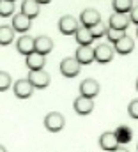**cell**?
<instances>
[{"label":"cell","mask_w":138,"mask_h":152,"mask_svg":"<svg viewBox=\"0 0 138 152\" xmlns=\"http://www.w3.org/2000/svg\"><path fill=\"white\" fill-rule=\"evenodd\" d=\"M64 126H66V118L59 112H50L44 117V127L50 133H59L60 129H64Z\"/></svg>","instance_id":"6da1fadb"},{"label":"cell","mask_w":138,"mask_h":152,"mask_svg":"<svg viewBox=\"0 0 138 152\" xmlns=\"http://www.w3.org/2000/svg\"><path fill=\"white\" fill-rule=\"evenodd\" d=\"M80 69H81V64H80V60L76 57H66L60 62V73H62V76H66V78L78 76Z\"/></svg>","instance_id":"7a4b0ae2"},{"label":"cell","mask_w":138,"mask_h":152,"mask_svg":"<svg viewBox=\"0 0 138 152\" xmlns=\"http://www.w3.org/2000/svg\"><path fill=\"white\" fill-rule=\"evenodd\" d=\"M74 57L80 60L81 66H87V64H92V62L96 60V51H94V48H92L90 44H80V46L76 48Z\"/></svg>","instance_id":"3957f363"},{"label":"cell","mask_w":138,"mask_h":152,"mask_svg":"<svg viewBox=\"0 0 138 152\" xmlns=\"http://www.w3.org/2000/svg\"><path fill=\"white\" fill-rule=\"evenodd\" d=\"M80 28V25H78V20L74 18V16H62L60 20H59V30H60V34H64V36H74L76 34V30Z\"/></svg>","instance_id":"277c9868"},{"label":"cell","mask_w":138,"mask_h":152,"mask_svg":"<svg viewBox=\"0 0 138 152\" xmlns=\"http://www.w3.org/2000/svg\"><path fill=\"white\" fill-rule=\"evenodd\" d=\"M73 108H74V112L78 115H89V113H92V110H94V101H92V97H87V96L80 94L74 99Z\"/></svg>","instance_id":"5b68a950"},{"label":"cell","mask_w":138,"mask_h":152,"mask_svg":"<svg viewBox=\"0 0 138 152\" xmlns=\"http://www.w3.org/2000/svg\"><path fill=\"white\" fill-rule=\"evenodd\" d=\"M34 85H32V81L27 78V80H18L16 83H14V87H12V90H14V96L16 97H20V99H27V97H30L32 96V92H34Z\"/></svg>","instance_id":"8992f818"},{"label":"cell","mask_w":138,"mask_h":152,"mask_svg":"<svg viewBox=\"0 0 138 152\" xmlns=\"http://www.w3.org/2000/svg\"><path fill=\"white\" fill-rule=\"evenodd\" d=\"M94 51H96V62H99V64L112 62V58L115 55V48H112L110 44H98L94 48Z\"/></svg>","instance_id":"52a82bcc"},{"label":"cell","mask_w":138,"mask_h":152,"mask_svg":"<svg viewBox=\"0 0 138 152\" xmlns=\"http://www.w3.org/2000/svg\"><path fill=\"white\" fill-rule=\"evenodd\" d=\"M16 50H18V53H21V55H30V53H34L35 51V37L32 36H21V37L16 41Z\"/></svg>","instance_id":"ba28073f"},{"label":"cell","mask_w":138,"mask_h":152,"mask_svg":"<svg viewBox=\"0 0 138 152\" xmlns=\"http://www.w3.org/2000/svg\"><path fill=\"white\" fill-rule=\"evenodd\" d=\"M131 23V18L124 12H113L108 20V27L112 28H117V30H126Z\"/></svg>","instance_id":"9c48e42d"},{"label":"cell","mask_w":138,"mask_h":152,"mask_svg":"<svg viewBox=\"0 0 138 152\" xmlns=\"http://www.w3.org/2000/svg\"><path fill=\"white\" fill-rule=\"evenodd\" d=\"M99 83L94 80V78H87V80H83L81 83H80V94L81 96H87V97H96L98 94H99Z\"/></svg>","instance_id":"30bf717a"},{"label":"cell","mask_w":138,"mask_h":152,"mask_svg":"<svg viewBox=\"0 0 138 152\" xmlns=\"http://www.w3.org/2000/svg\"><path fill=\"white\" fill-rule=\"evenodd\" d=\"M29 80L32 81L35 88H46L50 85V75L44 71V69H39V71H30L29 73Z\"/></svg>","instance_id":"8fae6325"},{"label":"cell","mask_w":138,"mask_h":152,"mask_svg":"<svg viewBox=\"0 0 138 152\" xmlns=\"http://www.w3.org/2000/svg\"><path fill=\"white\" fill-rule=\"evenodd\" d=\"M101 21V16L96 9H85L81 14H80V23L87 28H92L94 25H98Z\"/></svg>","instance_id":"7c38bea8"},{"label":"cell","mask_w":138,"mask_h":152,"mask_svg":"<svg viewBox=\"0 0 138 152\" xmlns=\"http://www.w3.org/2000/svg\"><path fill=\"white\" fill-rule=\"evenodd\" d=\"M119 145H120V142H119L115 131H113V133H103V134L99 136V147H101L103 151L112 152V151H115Z\"/></svg>","instance_id":"4fadbf2b"},{"label":"cell","mask_w":138,"mask_h":152,"mask_svg":"<svg viewBox=\"0 0 138 152\" xmlns=\"http://www.w3.org/2000/svg\"><path fill=\"white\" fill-rule=\"evenodd\" d=\"M25 64H27V67L30 69V71H39V69H44V64H46V60H44V55H41V53H30V55H27V58H25Z\"/></svg>","instance_id":"5bb4252c"},{"label":"cell","mask_w":138,"mask_h":152,"mask_svg":"<svg viewBox=\"0 0 138 152\" xmlns=\"http://www.w3.org/2000/svg\"><path fill=\"white\" fill-rule=\"evenodd\" d=\"M30 21H32V20H30L29 16H25L23 12L12 16V27H14L16 32H21V34H25V32L30 30Z\"/></svg>","instance_id":"9a60e30c"},{"label":"cell","mask_w":138,"mask_h":152,"mask_svg":"<svg viewBox=\"0 0 138 152\" xmlns=\"http://www.w3.org/2000/svg\"><path fill=\"white\" fill-rule=\"evenodd\" d=\"M113 48H115L117 53L128 55V53H131V51L135 50V41H133V37H129V36H124L122 39H119V41L113 44Z\"/></svg>","instance_id":"2e32d148"},{"label":"cell","mask_w":138,"mask_h":152,"mask_svg":"<svg viewBox=\"0 0 138 152\" xmlns=\"http://www.w3.org/2000/svg\"><path fill=\"white\" fill-rule=\"evenodd\" d=\"M39 2L37 0H23L21 2V12L25 14V16H29L30 20H34L39 16Z\"/></svg>","instance_id":"e0dca14e"},{"label":"cell","mask_w":138,"mask_h":152,"mask_svg":"<svg viewBox=\"0 0 138 152\" xmlns=\"http://www.w3.org/2000/svg\"><path fill=\"white\" fill-rule=\"evenodd\" d=\"M51 50H53V41L48 37V36H39V37H35V51H37V53L48 55Z\"/></svg>","instance_id":"ac0fdd59"},{"label":"cell","mask_w":138,"mask_h":152,"mask_svg":"<svg viewBox=\"0 0 138 152\" xmlns=\"http://www.w3.org/2000/svg\"><path fill=\"white\" fill-rule=\"evenodd\" d=\"M74 37H76V42H78V44H92V41H94V36H92L90 28H87V27H83V25L76 30Z\"/></svg>","instance_id":"d6986e66"},{"label":"cell","mask_w":138,"mask_h":152,"mask_svg":"<svg viewBox=\"0 0 138 152\" xmlns=\"http://www.w3.org/2000/svg\"><path fill=\"white\" fill-rule=\"evenodd\" d=\"M14 27L11 25H2L0 27V44L2 46H7V44H11L12 41H14Z\"/></svg>","instance_id":"ffe728a7"},{"label":"cell","mask_w":138,"mask_h":152,"mask_svg":"<svg viewBox=\"0 0 138 152\" xmlns=\"http://www.w3.org/2000/svg\"><path fill=\"white\" fill-rule=\"evenodd\" d=\"M112 5H113V11L115 12H124V14H129L131 9L135 7L133 5V0H113Z\"/></svg>","instance_id":"44dd1931"},{"label":"cell","mask_w":138,"mask_h":152,"mask_svg":"<svg viewBox=\"0 0 138 152\" xmlns=\"http://www.w3.org/2000/svg\"><path fill=\"white\" fill-rule=\"evenodd\" d=\"M115 134H117V138H119L120 143H128V142H131V138H133V133H131V129H129L128 126H119V127L115 129Z\"/></svg>","instance_id":"7402d4cb"},{"label":"cell","mask_w":138,"mask_h":152,"mask_svg":"<svg viewBox=\"0 0 138 152\" xmlns=\"http://www.w3.org/2000/svg\"><path fill=\"white\" fill-rule=\"evenodd\" d=\"M14 14V2L11 0H2L0 2V16L2 18H9Z\"/></svg>","instance_id":"603a6c76"},{"label":"cell","mask_w":138,"mask_h":152,"mask_svg":"<svg viewBox=\"0 0 138 152\" xmlns=\"http://www.w3.org/2000/svg\"><path fill=\"white\" fill-rule=\"evenodd\" d=\"M106 36H108V41L112 42V44H115L119 39H122L126 36V30H117V28H112V27H108V30H106Z\"/></svg>","instance_id":"cb8c5ba5"},{"label":"cell","mask_w":138,"mask_h":152,"mask_svg":"<svg viewBox=\"0 0 138 152\" xmlns=\"http://www.w3.org/2000/svg\"><path fill=\"white\" fill-rule=\"evenodd\" d=\"M106 30H108V27L104 25L103 21H99L98 25H94V27L90 28V32H92V36H94V39H98V37H103V36H106Z\"/></svg>","instance_id":"d4e9b609"},{"label":"cell","mask_w":138,"mask_h":152,"mask_svg":"<svg viewBox=\"0 0 138 152\" xmlns=\"http://www.w3.org/2000/svg\"><path fill=\"white\" fill-rule=\"evenodd\" d=\"M11 87V75L7 71H0V90L5 92Z\"/></svg>","instance_id":"484cf974"},{"label":"cell","mask_w":138,"mask_h":152,"mask_svg":"<svg viewBox=\"0 0 138 152\" xmlns=\"http://www.w3.org/2000/svg\"><path fill=\"white\" fill-rule=\"evenodd\" d=\"M128 112H129V117H131V118L138 120V99H135V101H131V103H129Z\"/></svg>","instance_id":"4316f807"},{"label":"cell","mask_w":138,"mask_h":152,"mask_svg":"<svg viewBox=\"0 0 138 152\" xmlns=\"http://www.w3.org/2000/svg\"><path fill=\"white\" fill-rule=\"evenodd\" d=\"M129 18H131V23L138 25V5L131 9V12H129Z\"/></svg>","instance_id":"83f0119b"},{"label":"cell","mask_w":138,"mask_h":152,"mask_svg":"<svg viewBox=\"0 0 138 152\" xmlns=\"http://www.w3.org/2000/svg\"><path fill=\"white\" fill-rule=\"evenodd\" d=\"M112 152H129V151H128V149H124V147H120V145H119V147H117V149H115V151H112Z\"/></svg>","instance_id":"f1b7e54d"},{"label":"cell","mask_w":138,"mask_h":152,"mask_svg":"<svg viewBox=\"0 0 138 152\" xmlns=\"http://www.w3.org/2000/svg\"><path fill=\"white\" fill-rule=\"evenodd\" d=\"M37 2H39V4H50L51 0H37Z\"/></svg>","instance_id":"f546056e"},{"label":"cell","mask_w":138,"mask_h":152,"mask_svg":"<svg viewBox=\"0 0 138 152\" xmlns=\"http://www.w3.org/2000/svg\"><path fill=\"white\" fill-rule=\"evenodd\" d=\"M135 87H137V90H138V78H137V83H135Z\"/></svg>","instance_id":"4dcf8cb0"},{"label":"cell","mask_w":138,"mask_h":152,"mask_svg":"<svg viewBox=\"0 0 138 152\" xmlns=\"http://www.w3.org/2000/svg\"><path fill=\"white\" fill-rule=\"evenodd\" d=\"M2 152H5V149H4V147H2Z\"/></svg>","instance_id":"1f68e13d"},{"label":"cell","mask_w":138,"mask_h":152,"mask_svg":"<svg viewBox=\"0 0 138 152\" xmlns=\"http://www.w3.org/2000/svg\"><path fill=\"white\" fill-rule=\"evenodd\" d=\"M137 37H138V28H137Z\"/></svg>","instance_id":"d6a6232c"},{"label":"cell","mask_w":138,"mask_h":152,"mask_svg":"<svg viewBox=\"0 0 138 152\" xmlns=\"http://www.w3.org/2000/svg\"><path fill=\"white\" fill-rule=\"evenodd\" d=\"M11 2H14V0H11Z\"/></svg>","instance_id":"836d02e7"},{"label":"cell","mask_w":138,"mask_h":152,"mask_svg":"<svg viewBox=\"0 0 138 152\" xmlns=\"http://www.w3.org/2000/svg\"><path fill=\"white\" fill-rule=\"evenodd\" d=\"M137 149H138V147H137Z\"/></svg>","instance_id":"e575fe53"}]
</instances>
